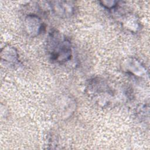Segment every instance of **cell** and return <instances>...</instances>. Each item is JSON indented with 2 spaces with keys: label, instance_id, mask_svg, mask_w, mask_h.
Wrapping results in <instances>:
<instances>
[{
  "label": "cell",
  "instance_id": "1",
  "mask_svg": "<svg viewBox=\"0 0 150 150\" xmlns=\"http://www.w3.org/2000/svg\"><path fill=\"white\" fill-rule=\"evenodd\" d=\"M48 49L52 60L63 63L69 60L71 57V45L70 42L56 32L49 37Z\"/></svg>",
  "mask_w": 150,
  "mask_h": 150
}]
</instances>
